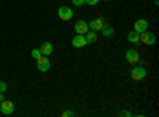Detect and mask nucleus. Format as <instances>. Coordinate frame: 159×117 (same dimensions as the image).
Returning a JSON list of instances; mask_svg holds the SVG:
<instances>
[{
  "mask_svg": "<svg viewBox=\"0 0 159 117\" xmlns=\"http://www.w3.org/2000/svg\"><path fill=\"white\" fill-rule=\"evenodd\" d=\"M57 16L61 18V21H70L73 18V11L70 6H61L57 10Z\"/></svg>",
  "mask_w": 159,
  "mask_h": 117,
  "instance_id": "5",
  "label": "nucleus"
},
{
  "mask_svg": "<svg viewBox=\"0 0 159 117\" xmlns=\"http://www.w3.org/2000/svg\"><path fill=\"white\" fill-rule=\"evenodd\" d=\"M105 2H108V0H105Z\"/></svg>",
  "mask_w": 159,
  "mask_h": 117,
  "instance_id": "22",
  "label": "nucleus"
},
{
  "mask_svg": "<svg viewBox=\"0 0 159 117\" xmlns=\"http://www.w3.org/2000/svg\"><path fill=\"white\" fill-rule=\"evenodd\" d=\"M124 59H126V62L130 63V65H137V63L140 62V54L137 52L135 49H129V51H126Z\"/></svg>",
  "mask_w": 159,
  "mask_h": 117,
  "instance_id": "3",
  "label": "nucleus"
},
{
  "mask_svg": "<svg viewBox=\"0 0 159 117\" xmlns=\"http://www.w3.org/2000/svg\"><path fill=\"white\" fill-rule=\"evenodd\" d=\"M119 115H121V117H130V115H132V112H130V111H127V109H124V111L119 112Z\"/></svg>",
  "mask_w": 159,
  "mask_h": 117,
  "instance_id": "18",
  "label": "nucleus"
},
{
  "mask_svg": "<svg viewBox=\"0 0 159 117\" xmlns=\"http://www.w3.org/2000/svg\"><path fill=\"white\" fill-rule=\"evenodd\" d=\"M139 38H140V43L150 44V46L156 44V35H154V33H151V32H148V30H145V32L139 33Z\"/></svg>",
  "mask_w": 159,
  "mask_h": 117,
  "instance_id": "1",
  "label": "nucleus"
},
{
  "mask_svg": "<svg viewBox=\"0 0 159 117\" xmlns=\"http://www.w3.org/2000/svg\"><path fill=\"white\" fill-rule=\"evenodd\" d=\"M88 43H86V38H84V35H80V33H76V36H73V40H72V46L73 48H83V46H86Z\"/></svg>",
  "mask_w": 159,
  "mask_h": 117,
  "instance_id": "9",
  "label": "nucleus"
},
{
  "mask_svg": "<svg viewBox=\"0 0 159 117\" xmlns=\"http://www.w3.org/2000/svg\"><path fill=\"white\" fill-rule=\"evenodd\" d=\"M73 115V111H64L62 112V117H72Z\"/></svg>",
  "mask_w": 159,
  "mask_h": 117,
  "instance_id": "19",
  "label": "nucleus"
},
{
  "mask_svg": "<svg viewBox=\"0 0 159 117\" xmlns=\"http://www.w3.org/2000/svg\"><path fill=\"white\" fill-rule=\"evenodd\" d=\"M30 54H32V57L37 60L40 56H42V51H40V48H35V49H32V52H30Z\"/></svg>",
  "mask_w": 159,
  "mask_h": 117,
  "instance_id": "15",
  "label": "nucleus"
},
{
  "mask_svg": "<svg viewBox=\"0 0 159 117\" xmlns=\"http://www.w3.org/2000/svg\"><path fill=\"white\" fill-rule=\"evenodd\" d=\"M13 111H15V105H13V101L3 100L2 103H0V112H2V114L10 115V114H13Z\"/></svg>",
  "mask_w": 159,
  "mask_h": 117,
  "instance_id": "6",
  "label": "nucleus"
},
{
  "mask_svg": "<svg viewBox=\"0 0 159 117\" xmlns=\"http://www.w3.org/2000/svg\"><path fill=\"white\" fill-rule=\"evenodd\" d=\"M103 24H105V18H96V19H92V21L88 22V27H89L91 30L97 32V30H100V29L103 27Z\"/></svg>",
  "mask_w": 159,
  "mask_h": 117,
  "instance_id": "7",
  "label": "nucleus"
},
{
  "mask_svg": "<svg viewBox=\"0 0 159 117\" xmlns=\"http://www.w3.org/2000/svg\"><path fill=\"white\" fill-rule=\"evenodd\" d=\"M3 100H5V95H3V94H2V92H0V103H2V101H3Z\"/></svg>",
  "mask_w": 159,
  "mask_h": 117,
  "instance_id": "21",
  "label": "nucleus"
},
{
  "mask_svg": "<svg viewBox=\"0 0 159 117\" xmlns=\"http://www.w3.org/2000/svg\"><path fill=\"white\" fill-rule=\"evenodd\" d=\"M134 30L137 33H142L145 30H148V21L147 19H137L135 24H134Z\"/></svg>",
  "mask_w": 159,
  "mask_h": 117,
  "instance_id": "8",
  "label": "nucleus"
},
{
  "mask_svg": "<svg viewBox=\"0 0 159 117\" xmlns=\"http://www.w3.org/2000/svg\"><path fill=\"white\" fill-rule=\"evenodd\" d=\"M145 76H147V70H145L142 65H139V67H135V68H132V71H130V77L134 81H142Z\"/></svg>",
  "mask_w": 159,
  "mask_h": 117,
  "instance_id": "4",
  "label": "nucleus"
},
{
  "mask_svg": "<svg viewBox=\"0 0 159 117\" xmlns=\"http://www.w3.org/2000/svg\"><path fill=\"white\" fill-rule=\"evenodd\" d=\"M72 2H73V5H75V6H83V5H86L84 0H72Z\"/></svg>",
  "mask_w": 159,
  "mask_h": 117,
  "instance_id": "17",
  "label": "nucleus"
},
{
  "mask_svg": "<svg viewBox=\"0 0 159 117\" xmlns=\"http://www.w3.org/2000/svg\"><path fill=\"white\" fill-rule=\"evenodd\" d=\"M52 43H49V41H45L42 46H40V51H42V56H51L52 54Z\"/></svg>",
  "mask_w": 159,
  "mask_h": 117,
  "instance_id": "11",
  "label": "nucleus"
},
{
  "mask_svg": "<svg viewBox=\"0 0 159 117\" xmlns=\"http://www.w3.org/2000/svg\"><path fill=\"white\" fill-rule=\"evenodd\" d=\"M84 38H86V43H88V44L96 43V40H97V33H96L94 30H88V32L84 33Z\"/></svg>",
  "mask_w": 159,
  "mask_h": 117,
  "instance_id": "12",
  "label": "nucleus"
},
{
  "mask_svg": "<svg viewBox=\"0 0 159 117\" xmlns=\"http://www.w3.org/2000/svg\"><path fill=\"white\" fill-rule=\"evenodd\" d=\"M84 2H86L88 5H97V2H99V0H84Z\"/></svg>",
  "mask_w": 159,
  "mask_h": 117,
  "instance_id": "20",
  "label": "nucleus"
},
{
  "mask_svg": "<svg viewBox=\"0 0 159 117\" xmlns=\"http://www.w3.org/2000/svg\"><path fill=\"white\" fill-rule=\"evenodd\" d=\"M127 41H129V43H132V44H139V43H140V38H139V33H137L135 30H132V32H129V35H127Z\"/></svg>",
  "mask_w": 159,
  "mask_h": 117,
  "instance_id": "13",
  "label": "nucleus"
},
{
  "mask_svg": "<svg viewBox=\"0 0 159 117\" xmlns=\"http://www.w3.org/2000/svg\"><path fill=\"white\" fill-rule=\"evenodd\" d=\"M37 68H38V71H42V73H46L51 68V62H49L48 56H40L37 59Z\"/></svg>",
  "mask_w": 159,
  "mask_h": 117,
  "instance_id": "2",
  "label": "nucleus"
},
{
  "mask_svg": "<svg viewBox=\"0 0 159 117\" xmlns=\"http://www.w3.org/2000/svg\"><path fill=\"white\" fill-rule=\"evenodd\" d=\"M7 89H8L7 82H5V81H0V92H2V94H5V92H7Z\"/></svg>",
  "mask_w": 159,
  "mask_h": 117,
  "instance_id": "16",
  "label": "nucleus"
},
{
  "mask_svg": "<svg viewBox=\"0 0 159 117\" xmlns=\"http://www.w3.org/2000/svg\"><path fill=\"white\" fill-rule=\"evenodd\" d=\"M100 32H102V35H103V36H111V35L115 33V29L111 27V25L103 24V27L100 29Z\"/></svg>",
  "mask_w": 159,
  "mask_h": 117,
  "instance_id": "14",
  "label": "nucleus"
},
{
  "mask_svg": "<svg viewBox=\"0 0 159 117\" xmlns=\"http://www.w3.org/2000/svg\"><path fill=\"white\" fill-rule=\"evenodd\" d=\"M75 30H76V33H80V35H84L88 30H89V27H88V22L86 21H76L75 22Z\"/></svg>",
  "mask_w": 159,
  "mask_h": 117,
  "instance_id": "10",
  "label": "nucleus"
}]
</instances>
